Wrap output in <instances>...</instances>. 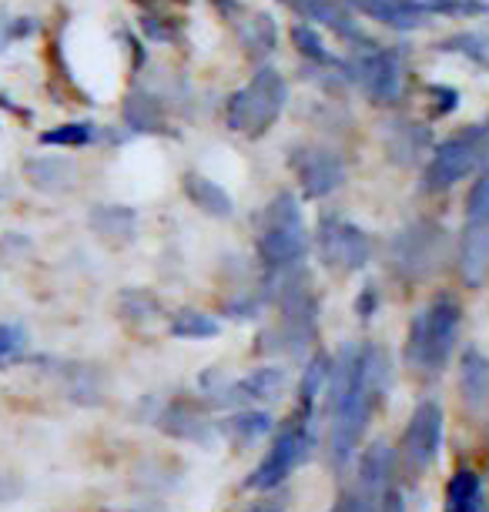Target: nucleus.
Here are the masks:
<instances>
[{"label":"nucleus","mask_w":489,"mask_h":512,"mask_svg":"<svg viewBox=\"0 0 489 512\" xmlns=\"http://www.w3.org/2000/svg\"><path fill=\"white\" fill-rule=\"evenodd\" d=\"M262 512H278V509H262Z\"/></svg>","instance_id":"obj_42"},{"label":"nucleus","mask_w":489,"mask_h":512,"mask_svg":"<svg viewBox=\"0 0 489 512\" xmlns=\"http://www.w3.org/2000/svg\"><path fill=\"white\" fill-rule=\"evenodd\" d=\"M439 51L446 54H463L469 61H476L479 67H489V37L486 34H476V31H463V34H453L439 44Z\"/></svg>","instance_id":"obj_30"},{"label":"nucleus","mask_w":489,"mask_h":512,"mask_svg":"<svg viewBox=\"0 0 489 512\" xmlns=\"http://www.w3.org/2000/svg\"><path fill=\"white\" fill-rule=\"evenodd\" d=\"M392 476H396V449L386 439H376L359 459V482L382 496L386 489H392Z\"/></svg>","instance_id":"obj_20"},{"label":"nucleus","mask_w":489,"mask_h":512,"mask_svg":"<svg viewBox=\"0 0 489 512\" xmlns=\"http://www.w3.org/2000/svg\"><path fill=\"white\" fill-rule=\"evenodd\" d=\"M185 195L191 198V205H195L198 211H205V215L212 218H232L235 215V201L232 195L218 185V181L205 178V175H185Z\"/></svg>","instance_id":"obj_21"},{"label":"nucleus","mask_w":489,"mask_h":512,"mask_svg":"<svg viewBox=\"0 0 489 512\" xmlns=\"http://www.w3.org/2000/svg\"><path fill=\"white\" fill-rule=\"evenodd\" d=\"M155 425L175 442H191V446H215L218 439V422L205 415L198 402L191 399H171L165 409L158 412Z\"/></svg>","instance_id":"obj_14"},{"label":"nucleus","mask_w":489,"mask_h":512,"mask_svg":"<svg viewBox=\"0 0 489 512\" xmlns=\"http://www.w3.org/2000/svg\"><path fill=\"white\" fill-rule=\"evenodd\" d=\"M275 419L265 409H238L218 425V436H225L235 449H252L265 436H272Z\"/></svg>","instance_id":"obj_18"},{"label":"nucleus","mask_w":489,"mask_h":512,"mask_svg":"<svg viewBox=\"0 0 489 512\" xmlns=\"http://www.w3.org/2000/svg\"><path fill=\"white\" fill-rule=\"evenodd\" d=\"M463 328V305L453 295H436L426 308H419L406 332V365L423 375H439L449 365Z\"/></svg>","instance_id":"obj_2"},{"label":"nucleus","mask_w":489,"mask_h":512,"mask_svg":"<svg viewBox=\"0 0 489 512\" xmlns=\"http://www.w3.org/2000/svg\"><path fill=\"white\" fill-rule=\"evenodd\" d=\"M446 512H486V489L476 469H456L446 482Z\"/></svg>","instance_id":"obj_23"},{"label":"nucleus","mask_w":489,"mask_h":512,"mask_svg":"<svg viewBox=\"0 0 489 512\" xmlns=\"http://www.w3.org/2000/svg\"><path fill=\"white\" fill-rule=\"evenodd\" d=\"M379 492L376 489H369V486H362V482L356 479L349 489L342 492L339 499L332 502V509L329 512H379Z\"/></svg>","instance_id":"obj_32"},{"label":"nucleus","mask_w":489,"mask_h":512,"mask_svg":"<svg viewBox=\"0 0 489 512\" xmlns=\"http://www.w3.org/2000/svg\"><path fill=\"white\" fill-rule=\"evenodd\" d=\"M446 255H449V235L433 218L409 221L389 245L392 272H396V278H402L406 285L429 282V278L443 268Z\"/></svg>","instance_id":"obj_6"},{"label":"nucleus","mask_w":489,"mask_h":512,"mask_svg":"<svg viewBox=\"0 0 489 512\" xmlns=\"http://www.w3.org/2000/svg\"><path fill=\"white\" fill-rule=\"evenodd\" d=\"M459 399L473 415L489 412V355L466 345L459 359Z\"/></svg>","instance_id":"obj_17"},{"label":"nucleus","mask_w":489,"mask_h":512,"mask_svg":"<svg viewBox=\"0 0 489 512\" xmlns=\"http://www.w3.org/2000/svg\"><path fill=\"white\" fill-rule=\"evenodd\" d=\"M392 385V359L379 345H345L329 359L325 375V412H329V462L345 469L359 452L366 425Z\"/></svg>","instance_id":"obj_1"},{"label":"nucleus","mask_w":489,"mask_h":512,"mask_svg":"<svg viewBox=\"0 0 489 512\" xmlns=\"http://www.w3.org/2000/svg\"><path fill=\"white\" fill-rule=\"evenodd\" d=\"M289 369L282 365H262V369L242 375V379L228 382V385H218L215 392H208V402L215 405H225V409H255V405H268V402H278L285 392H289Z\"/></svg>","instance_id":"obj_13"},{"label":"nucleus","mask_w":489,"mask_h":512,"mask_svg":"<svg viewBox=\"0 0 489 512\" xmlns=\"http://www.w3.org/2000/svg\"><path fill=\"white\" fill-rule=\"evenodd\" d=\"M292 41H295V47H299V54L305 57V61H312L319 67H339V71L345 67L332 51H325V41H322L319 31H315L312 24H295L292 27Z\"/></svg>","instance_id":"obj_28"},{"label":"nucleus","mask_w":489,"mask_h":512,"mask_svg":"<svg viewBox=\"0 0 489 512\" xmlns=\"http://www.w3.org/2000/svg\"><path fill=\"white\" fill-rule=\"evenodd\" d=\"M0 108H4V111H14V114H21V108H17V104H14L11 98H7V94H0Z\"/></svg>","instance_id":"obj_39"},{"label":"nucleus","mask_w":489,"mask_h":512,"mask_svg":"<svg viewBox=\"0 0 489 512\" xmlns=\"http://www.w3.org/2000/svg\"><path fill=\"white\" fill-rule=\"evenodd\" d=\"M429 144H433V138H429V131L416 121H406V118L392 121L386 131V148L392 154V161H399V164L419 161V154H423Z\"/></svg>","instance_id":"obj_22"},{"label":"nucleus","mask_w":489,"mask_h":512,"mask_svg":"<svg viewBox=\"0 0 489 512\" xmlns=\"http://www.w3.org/2000/svg\"><path fill=\"white\" fill-rule=\"evenodd\" d=\"M379 512H406V496H402V489H386L379 499Z\"/></svg>","instance_id":"obj_37"},{"label":"nucleus","mask_w":489,"mask_h":512,"mask_svg":"<svg viewBox=\"0 0 489 512\" xmlns=\"http://www.w3.org/2000/svg\"><path fill=\"white\" fill-rule=\"evenodd\" d=\"M285 7H292L295 14L302 17V21H315L322 27H329L335 37H342V41L349 44H362V51H372V47H379L372 37L362 34L359 21H352V14L345 11L339 0H282Z\"/></svg>","instance_id":"obj_15"},{"label":"nucleus","mask_w":489,"mask_h":512,"mask_svg":"<svg viewBox=\"0 0 489 512\" xmlns=\"http://www.w3.org/2000/svg\"><path fill=\"white\" fill-rule=\"evenodd\" d=\"M124 124L131 131H161L165 128V111H161L158 98H151L145 91H134L128 101H124Z\"/></svg>","instance_id":"obj_26"},{"label":"nucleus","mask_w":489,"mask_h":512,"mask_svg":"<svg viewBox=\"0 0 489 512\" xmlns=\"http://www.w3.org/2000/svg\"><path fill=\"white\" fill-rule=\"evenodd\" d=\"M443 436H446V415L443 405L426 399L412 409L406 429H402V442H399V456L402 466H406L412 476L426 472L433 462L439 459V449H443Z\"/></svg>","instance_id":"obj_9"},{"label":"nucleus","mask_w":489,"mask_h":512,"mask_svg":"<svg viewBox=\"0 0 489 512\" xmlns=\"http://www.w3.org/2000/svg\"><path fill=\"white\" fill-rule=\"evenodd\" d=\"M376 312V285H366L362 288V298H356V315L369 318Z\"/></svg>","instance_id":"obj_38"},{"label":"nucleus","mask_w":489,"mask_h":512,"mask_svg":"<svg viewBox=\"0 0 489 512\" xmlns=\"http://www.w3.org/2000/svg\"><path fill=\"white\" fill-rule=\"evenodd\" d=\"M459 278L469 288H479L489 275V164L469 188L466 225L459 238Z\"/></svg>","instance_id":"obj_7"},{"label":"nucleus","mask_w":489,"mask_h":512,"mask_svg":"<svg viewBox=\"0 0 489 512\" xmlns=\"http://www.w3.org/2000/svg\"><path fill=\"white\" fill-rule=\"evenodd\" d=\"M121 312L124 318H131V322L151 325L161 315V302L151 292H145V288H128V292L121 295Z\"/></svg>","instance_id":"obj_31"},{"label":"nucleus","mask_w":489,"mask_h":512,"mask_svg":"<svg viewBox=\"0 0 489 512\" xmlns=\"http://www.w3.org/2000/svg\"><path fill=\"white\" fill-rule=\"evenodd\" d=\"M238 37H242V47L252 57H268V54L275 51V44H278L275 21L268 14L248 17V21L242 24V31H238Z\"/></svg>","instance_id":"obj_27"},{"label":"nucleus","mask_w":489,"mask_h":512,"mask_svg":"<svg viewBox=\"0 0 489 512\" xmlns=\"http://www.w3.org/2000/svg\"><path fill=\"white\" fill-rule=\"evenodd\" d=\"M339 4L392 27V31H416V27H423L433 17L419 0H339Z\"/></svg>","instance_id":"obj_16"},{"label":"nucleus","mask_w":489,"mask_h":512,"mask_svg":"<svg viewBox=\"0 0 489 512\" xmlns=\"http://www.w3.org/2000/svg\"><path fill=\"white\" fill-rule=\"evenodd\" d=\"M37 31L34 17H0V51H7L14 41H24Z\"/></svg>","instance_id":"obj_34"},{"label":"nucleus","mask_w":489,"mask_h":512,"mask_svg":"<svg viewBox=\"0 0 489 512\" xmlns=\"http://www.w3.org/2000/svg\"><path fill=\"white\" fill-rule=\"evenodd\" d=\"M215 4L222 7V11H235V4H238V0H215Z\"/></svg>","instance_id":"obj_40"},{"label":"nucleus","mask_w":489,"mask_h":512,"mask_svg":"<svg viewBox=\"0 0 489 512\" xmlns=\"http://www.w3.org/2000/svg\"><path fill=\"white\" fill-rule=\"evenodd\" d=\"M24 492V482L11 476V472H0V506H11V502Z\"/></svg>","instance_id":"obj_36"},{"label":"nucleus","mask_w":489,"mask_h":512,"mask_svg":"<svg viewBox=\"0 0 489 512\" xmlns=\"http://www.w3.org/2000/svg\"><path fill=\"white\" fill-rule=\"evenodd\" d=\"M27 349V335L17 325H0V369L17 362Z\"/></svg>","instance_id":"obj_33"},{"label":"nucleus","mask_w":489,"mask_h":512,"mask_svg":"<svg viewBox=\"0 0 489 512\" xmlns=\"http://www.w3.org/2000/svg\"><path fill=\"white\" fill-rule=\"evenodd\" d=\"M27 178H31V185L37 191H47V195H61L74 185V175H78V168H74V161L67 158H34L24 164Z\"/></svg>","instance_id":"obj_24"},{"label":"nucleus","mask_w":489,"mask_h":512,"mask_svg":"<svg viewBox=\"0 0 489 512\" xmlns=\"http://www.w3.org/2000/svg\"><path fill=\"white\" fill-rule=\"evenodd\" d=\"M88 225L94 228V235L104 238L108 245H128L138 235V215L124 205H98L88 215Z\"/></svg>","instance_id":"obj_19"},{"label":"nucleus","mask_w":489,"mask_h":512,"mask_svg":"<svg viewBox=\"0 0 489 512\" xmlns=\"http://www.w3.org/2000/svg\"><path fill=\"white\" fill-rule=\"evenodd\" d=\"M289 164L302 185L305 198H329L332 191L345 185V158L339 151L325 148V144H305V148H292Z\"/></svg>","instance_id":"obj_12"},{"label":"nucleus","mask_w":489,"mask_h":512,"mask_svg":"<svg viewBox=\"0 0 489 512\" xmlns=\"http://www.w3.org/2000/svg\"><path fill=\"white\" fill-rule=\"evenodd\" d=\"M289 104V84L275 67H262L252 74V81L242 84L225 104L228 131L245 134V138H262L272 124L282 118Z\"/></svg>","instance_id":"obj_5"},{"label":"nucleus","mask_w":489,"mask_h":512,"mask_svg":"<svg viewBox=\"0 0 489 512\" xmlns=\"http://www.w3.org/2000/svg\"><path fill=\"white\" fill-rule=\"evenodd\" d=\"M483 154L489 158V128H483Z\"/></svg>","instance_id":"obj_41"},{"label":"nucleus","mask_w":489,"mask_h":512,"mask_svg":"<svg viewBox=\"0 0 489 512\" xmlns=\"http://www.w3.org/2000/svg\"><path fill=\"white\" fill-rule=\"evenodd\" d=\"M429 94H433L436 98V104H433V111L439 114V118H443V114H449V111H456V101H459V94L453 91V88H443V84H433V88H429Z\"/></svg>","instance_id":"obj_35"},{"label":"nucleus","mask_w":489,"mask_h":512,"mask_svg":"<svg viewBox=\"0 0 489 512\" xmlns=\"http://www.w3.org/2000/svg\"><path fill=\"white\" fill-rule=\"evenodd\" d=\"M315 402L312 395H299V409L289 422L278 429V436L272 439V446L262 456V462L255 466L252 476L245 479V489L268 492L278 489L315 449Z\"/></svg>","instance_id":"obj_4"},{"label":"nucleus","mask_w":489,"mask_h":512,"mask_svg":"<svg viewBox=\"0 0 489 512\" xmlns=\"http://www.w3.org/2000/svg\"><path fill=\"white\" fill-rule=\"evenodd\" d=\"M479 158H483V128L443 141L423 171V191L426 195H439V191L456 188L476 168Z\"/></svg>","instance_id":"obj_10"},{"label":"nucleus","mask_w":489,"mask_h":512,"mask_svg":"<svg viewBox=\"0 0 489 512\" xmlns=\"http://www.w3.org/2000/svg\"><path fill=\"white\" fill-rule=\"evenodd\" d=\"M309 248V228H305L302 205L292 191H278L262 211L258 225V262L268 275H285L299 268Z\"/></svg>","instance_id":"obj_3"},{"label":"nucleus","mask_w":489,"mask_h":512,"mask_svg":"<svg viewBox=\"0 0 489 512\" xmlns=\"http://www.w3.org/2000/svg\"><path fill=\"white\" fill-rule=\"evenodd\" d=\"M98 138V128L88 121H71L61 124V128H51L41 134V144H51V148H84Z\"/></svg>","instance_id":"obj_29"},{"label":"nucleus","mask_w":489,"mask_h":512,"mask_svg":"<svg viewBox=\"0 0 489 512\" xmlns=\"http://www.w3.org/2000/svg\"><path fill=\"white\" fill-rule=\"evenodd\" d=\"M168 332L171 338H181V342H208V338L222 335V322L215 315L201 312V308H178L168 318Z\"/></svg>","instance_id":"obj_25"},{"label":"nucleus","mask_w":489,"mask_h":512,"mask_svg":"<svg viewBox=\"0 0 489 512\" xmlns=\"http://www.w3.org/2000/svg\"><path fill=\"white\" fill-rule=\"evenodd\" d=\"M349 81H356L376 104H396L402 94V51L396 47H372L352 57L342 67Z\"/></svg>","instance_id":"obj_11"},{"label":"nucleus","mask_w":489,"mask_h":512,"mask_svg":"<svg viewBox=\"0 0 489 512\" xmlns=\"http://www.w3.org/2000/svg\"><path fill=\"white\" fill-rule=\"evenodd\" d=\"M315 251H319V262L332 275H352L369 265L372 238L366 228L352 225L349 218L322 215L319 231H315Z\"/></svg>","instance_id":"obj_8"}]
</instances>
